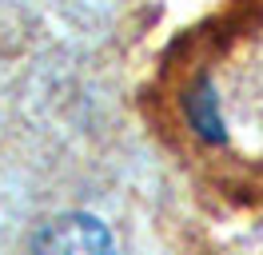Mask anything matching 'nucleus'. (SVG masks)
<instances>
[{"label": "nucleus", "instance_id": "obj_1", "mask_svg": "<svg viewBox=\"0 0 263 255\" xmlns=\"http://www.w3.org/2000/svg\"><path fill=\"white\" fill-rule=\"evenodd\" d=\"M32 255H116V243L96 215L68 211L44 223V231L32 243Z\"/></svg>", "mask_w": 263, "mask_h": 255}, {"label": "nucleus", "instance_id": "obj_2", "mask_svg": "<svg viewBox=\"0 0 263 255\" xmlns=\"http://www.w3.org/2000/svg\"><path fill=\"white\" fill-rule=\"evenodd\" d=\"M199 100L192 104V120H196V128L199 132H208V136H219L215 128H219V120H215V112H212V92L203 88V92H196Z\"/></svg>", "mask_w": 263, "mask_h": 255}]
</instances>
